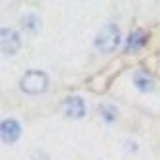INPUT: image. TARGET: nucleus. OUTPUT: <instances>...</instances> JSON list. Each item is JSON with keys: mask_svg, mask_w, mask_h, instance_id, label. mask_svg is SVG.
Here are the masks:
<instances>
[{"mask_svg": "<svg viewBox=\"0 0 160 160\" xmlns=\"http://www.w3.org/2000/svg\"><path fill=\"white\" fill-rule=\"evenodd\" d=\"M64 114L68 118H72V120H79V118H83L85 116V102L81 97H68L64 100V106H62Z\"/></svg>", "mask_w": 160, "mask_h": 160, "instance_id": "4", "label": "nucleus"}, {"mask_svg": "<svg viewBox=\"0 0 160 160\" xmlns=\"http://www.w3.org/2000/svg\"><path fill=\"white\" fill-rule=\"evenodd\" d=\"M0 48L4 56H14L21 48V37L14 29H2L0 31Z\"/></svg>", "mask_w": 160, "mask_h": 160, "instance_id": "3", "label": "nucleus"}, {"mask_svg": "<svg viewBox=\"0 0 160 160\" xmlns=\"http://www.w3.org/2000/svg\"><path fill=\"white\" fill-rule=\"evenodd\" d=\"M0 135H2V141L6 145L10 143H16L19 139V135H21V128H19V123L16 120H4L2 123H0Z\"/></svg>", "mask_w": 160, "mask_h": 160, "instance_id": "5", "label": "nucleus"}, {"mask_svg": "<svg viewBox=\"0 0 160 160\" xmlns=\"http://www.w3.org/2000/svg\"><path fill=\"white\" fill-rule=\"evenodd\" d=\"M98 110H100L102 118H104L106 122H112L114 118H116V108H112V106H108V104H102Z\"/></svg>", "mask_w": 160, "mask_h": 160, "instance_id": "9", "label": "nucleus"}, {"mask_svg": "<svg viewBox=\"0 0 160 160\" xmlns=\"http://www.w3.org/2000/svg\"><path fill=\"white\" fill-rule=\"evenodd\" d=\"M133 83L137 85V89L143 91V93H147V91H152V77L148 75L147 72L139 70L133 73Z\"/></svg>", "mask_w": 160, "mask_h": 160, "instance_id": "6", "label": "nucleus"}, {"mask_svg": "<svg viewBox=\"0 0 160 160\" xmlns=\"http://www.w3.org/2000/svg\"><path fill=\"white\" fill-rule=\"evenodd\" d=\"M147 42V35H145V31H133L131 35H129V39H128V44H125V50H137V48H141L143 44Z\"/></svg>", "mask_w": 160, "mask_h": 160, "instance_id": "7", "label": "nucleus"}, {"mask_svg": "<svg viewBox=\"0 0 160 160\" xmlns=\"http://www.w3.org/2000/svg\"><path fill=\"white\" fill-rule=\"evenodd\" d=\"M122 41V33H120V27L114 25V23H106L102 27L97 37H95V47L100 50V52H112L118 48V44Z\"/></svg>", "mask_w": 160, "mask_h": 160, "instance_id": "1", "label": "nucleus"}, {"mask_svg": "<svg viewBox=\"0 0 160 160\" xmlns=\"http://www.w3.org/2000/svg\"><path fill=\"white\" fill-rule=\"evenodd\" d=\"M21 25H23L25 31L35 33V31L41 29V19H39V16H35V14H25L23 18H21Z\"/></svg>", "mask_w": 160, "mask_h": 160, "instance_id": "8", "label": "nucleus"}, {"mask_svg": "<svg viewBox=\"0 0 160 160\" xmlns=\"http://www.w3.org/2000/svg\"><path fill=\"white\" fill-rule=\"evenodd\" d=\"M19 87L23 93L27 95H39V93H44L48 87V77L44 72H39V70H29L23 73V77L19 79Z\"/></svg>", "mask_w": 160, "mask_h": 160, "instance_id": "2", "label": "nucleus"}]
</instances>
